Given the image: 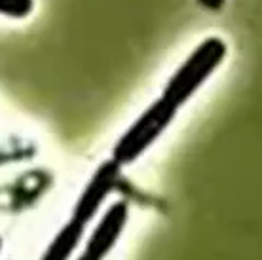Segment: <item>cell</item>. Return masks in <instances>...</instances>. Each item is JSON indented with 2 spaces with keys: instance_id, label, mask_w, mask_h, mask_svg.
<instances>
[{
  "instance_id": "obj_1",
  "label": "cell",
  "mask_w": 262,
  "mask_h": 260,
  "mask_svg": "<svg viewBox=\"0 0 262 260\" xmlns=\"http://www.w3.org/2000/svg\"><path fill=\"white\" fill-rule=\"evenodd\" d=\"M226 53H228V46L224 44V40H221L219 36L205 38L175 71V74L164 88L162 97L175 109L183 106L221 67Z\"/></svg>"
},
{
  "instance_id": "obj_2",
  "label": "cell",
  "mask_w": 262,
  "mask_h": 260,
  "mask_svg": "<svg viewBox=\"0 0 262 260\" xmlns=\"http://www.w3.org/2000/svg\"><path fill=\"white\" fill-rule=\"evenodd\" d=\"M177 111L173 104H169L164 97L156 99L150 106H146L144 112L125 129V133L118 139V143L112 148V160L120 167L129 165L135 160L143 156L146 150L158 141L173 118L177 116Z\"/></svg>"
},
{
  "instance_id": "obj_3",
  "label": "cell",
  "mask_w": 262,
  "mask_h": 260,
  "mask_svg": "<svg viewBox=\"0 0 262 260\" xmlns=\"http://www.w3.org/2000/svg\"><path fill=\"white\" fill-rule=\"evenodd\" d=\"M120 171H122V167L112 158L99 165L95 173L92 175V179L88 181L85 188L82 190L74 209H72L71 221H74L80 226H85L93 216L97 215L105 200L111 196L112 190L116 188Z\"/></svg>"
},
{
  "instance_id": "obj_4",
  "label": "cell",
  "mask_w": 262,
  "mask_h": 260,
  "mask_svg": "<svg viewBox=\"0 0 262 260\" xmlns=\"http://www.w3.org/2000/svg\"><path fill=\"white\" fill-rule=\"evenodd\" d=\"M127 216H129V209L125 202L112 203L108 211H106L103 219L93 230L92 237L88 240L85 245V254L93 260H103L106 254L111 253L112 247L116 245L120 235L124 232L125 224H127Z\"/></svg>"
},
{
  "instance_id": "obj_5",
  "label": "cell",
  "mask_w": 262,
  "mask_h": 260,
  "mask_svg": "<svg viewBox=\"0 0 262 260\" xmlns=\"http://www.w3.org/2000/svg\"><path fill=\"white\" fill-rule=\"evenodd\" d=\"M82 234H84V226L76 224L74 221H69L55 234V237L48 245L40 260H69L71 254L74 253L76 245L80 243V240H82Z\"/></svg>"
},
{
  "instance_id": "obj_6",
  "label": "cell",
  "mask_w": 262,
  "mask_h": 260,
  "mask_svg": "<svg viewBox=\"0 0 262 260\" xmlns=\"http://www.w3.org/2000/svg\"><path fill=\"white\" fill-rule=\"evenodd\" d=\"M34 10V0H0V15L25 19Z\"/></svg>"
},
{
  "instance_id": "obj_7",
  "label": "cell",
  "mask_w": 262,
  "mask_h": 260,
  "mask_svg": "<svg viewBox=\"0 0 262 260\" xmlns=\"http://www.w3.org/2000/svg\"><path fill=\"white\" fill-rule=\"evenodd\" d=\"M78 260H93V258H90V256H88V254H82V256H78Z\"/></svg>"
},
{
  "instance_id": "obj_8",
  "label": "cell",
  "mask_w": 262,
  "mask_h": 260,
  "mask_svg": "<svg viewBox=\"0 0 262 260\" xmlns=\"http://www.w3.org/2000/svg\"><path fill=\"white\" fill-rule=\"evenodd\" d=\"M0 251H2V240H0Z\"/></svg>"
}]
</instances>
